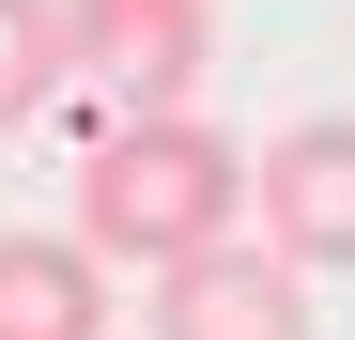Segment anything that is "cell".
Wrapping results in <instances>:
<instances>
[{
	"label": "cell",
	"mask_w": 355,
	"mask_h": 340,
	"mask_svg": "<svg viewBox=\"0 0 355 340\" xmlns=\"http://www.w3.org/2000/svg\"><path fill=\"white\" fill-rule=\"evenodd\" d=\"M248 170H263V155L216 139L201 108H170V124H108L93 170H78V248L170 278V263H201V248L248 232Z\"/></svg>",
	"instance_id": "cell-1"
},
{
	"label": "cell",
	"mask_w": 355,
	"mask_h": 340,
	"mask_svg": "<svg viewBox=\"0 0 355 340\" xmlns=\"http://www.w3.org/2000/svg\"><path fill=\"white\" fill-rule=\"evenodd\" d=\"M248 232H263L293 278H355V108H309V124L263 139V170H248Z\"/></svg>",
	"instance_id": "cell-2"
},
{
	"label": "cell",
	"mask_w": 355,
	"mask_h": 340,
	"mask_svg": "<svg viewBox=\"0 0 355 340\" xmlns=\"http://www.w3.org/2000/svg\"><path fill=\"white\" fill-rule=\"evenodd\" d=\"M62 31H78V78L124 108V124H170V108H201L216 0H62Z\"/></svg>",
	"instance_id": "cell-3"
},
{
	"label": "cell",
	"mask_w": 355,
	"mask_h": 340,
	"mask_svg": "<svg viewBox=\"0 0 355 340\" xmlns=\"http://www.w3.org/2000/svg\"><path fill=\"white\" fill-rule=\"evenodd\" d=\"M139 325H155V340H309V278H293L263 232H232V248H201V263H170Z\"/></svg>",
	"instance_id": "cell-4"
},
{
	"label": "cell",
	"mask_w": 355,
	"mask_h": 340,
	"mask_svg": "<svg viewBox=\"0 0 355 340\" xmlns=\"http://www.w3.org/2000/svg\"><path fill=\"white\" fill-rule=\"evenodd\" d=\"M0 340H108V263L78 232H0Z\"/></svg>",
	"instance_id": "cell-5"
},
{
	"label": "cell",
	"mask_w": 355,
	"mask_h": 340,
	"mask_svg": "<svg viewBox=\"0 0 355 340\" xmlns=\"http://www.w3.org/2000/svg\"><path fill=\"white\" fill-rule=\"evenodd\" d=\"M78 78V31H62V0H0V139L31 124L46 93Z\"/></svg>",
	"instance_id": "cell-6"
}]
</instances>
